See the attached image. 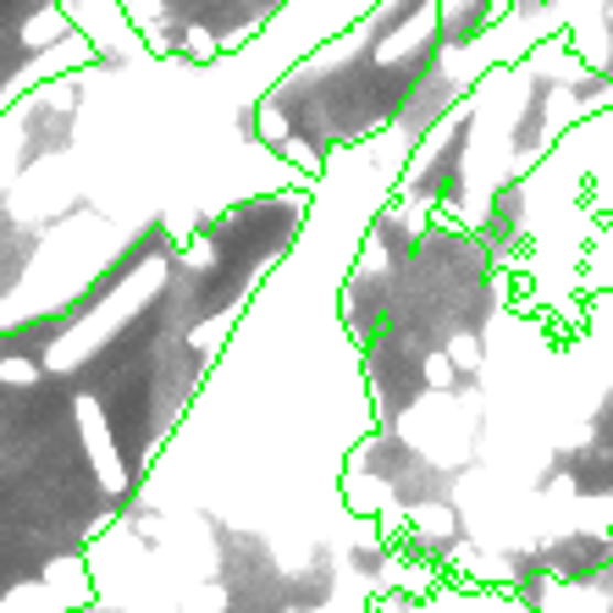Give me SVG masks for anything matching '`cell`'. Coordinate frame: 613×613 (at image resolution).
I'll return each instance as SVG.
<instances>
[{
    "mask_svg": "<svg viewBox=\"0 0 613 613\" xmlns=\"http://www.w3.org/2000/svg\"><path fill=\"white\" fill-rule=\"evenodd\" d=\"M73 420H78V437H84V453H89V464H95L100 492H106V497H128V464H122V453H117V437H111V420H106L100 398L84 392V398L73 404Z\"/></svg>",
    "mask_w": 613,
    "mask_h": 613,
    "instance_id": "1",
    "label": "cell"
},
{
    "mask_svg": "<svg viewBox=\"0 0 613 613\" xmlns=\"http://www.w3.org/2000/svg\"><path fill=\"white\" fill-rule=\"evenodd\" d=\"M404 519H409V541H426V547H448V541H453V530H459L453 508H448V503H437V497L409 503V508H404Z\"/></svg>",
    "mask_w": 613,
    "mask_h": 613,
    "instance_id": "2",
    "label": "cell"
},
{
    "mask_svg": "<svg viewBox=\"0 0 613 613\" xmlns=\"http://www.w3.org/2000/svg\"><path fill=\"white\" fill-rule=\"evenodd\" d=\"M392 497H398V486H392L387 475H359V481H348V508H359L365 519H376Z\"/></svg>",
    "mask_w": 613,
    "mask_h": 613,
    "instance_id": "3",
    "label": "cell"
},
{
    "mask_svg": "<svg viewBox=\"0 0 613 613\" xmlns=\"http://www.w3.org/2000/svg\"><path fill=\"white\" fill-rule=\"evenodd\" d=\"M178 266H183L189 277H211V271L222 266V244H216V233H194L189 244H178Z\"/></svg>",
    "mask_w": 613,
    "mask_h": 613,
    "instance_id": "4",
    "label": "cell"
},
{
    "mask_svg": "<svg viewBox=\"0 0 613 613\" xmlns=\"http://www.w3.org/2000/svg\"><path fill=\"white\" fill-rule=\"evenodd\" d=\"M0 613H56V591L45 580H23L18 591L0 596Z\"/></svg>",
    "mask_w": 613,
    "mask_h": 613,
    "instance_id": "5",
    "label": "cell"
},
{
    "mask_svg": "<svg viewBox=\"0 0 613 613\" xmlns=\"http://www.w3.org/2000/svg\"><path fill=\"white\" fill-rule=\"evenodd\" d=\"M387 271H392V249H387V227H376V233L365 238L359 260H354V277H365V282H381Z\"/></svg>",
    "mask_w": 613,
    "mask_h": 613,
    "instance_id": "6",
    "label": "cell"
},
{
    "mask_svg": "<svg viewBox=\"0 0 613 613\" xmlns=\"http://www.w3.org/2000/svg\"><path fill=\"white\" fill-rule=\"evenodd\" d=\"M442 354L453 359V370H459V376H475V370L486 365V348H481V337H475V332H453V337L442 343Z\"/></svg>",
    "mask_w": 613,
    "mask_h": 613,
    "instance_id": "7",
    "label": "cell"
},
{
    "mask_svg": "<svg viewBox=\"0 0 613 613\" xmlns=\"http://www.w3.org/2000/svg\"><path fill=\"white\" fill-rule=\"evenodd\" d=\"M233 321H238V310H222V315H211L205 326H194V332H189V348H194V354H216V348L233 337Z\"/></svg>",
    "mask_w": 613,
    "mask_h": 613,
    "instance_id": "8",
    "label": "cell"
},
{
    "mask_svg": "<svg viewBox=\"0 0 613 613\" xmlns=\"http://www.w3.org/2000/svg\"><path fill=\"white\" fill-rule=\"evenodd\" d=\"M45 381V365L29 359V354H0V387H40Z\"/></svg>",
    "mask_w": 613,
    "mask_h": 613,
    "instance_id": "9",
    "label": "cell"
},
{
    "mask_svg": "<svg viewBox=\"0 0 613 613\" xmlns=\"http://www.w3.org/2000/svg\"><path fill=\"white\" fill-rule=\"evenodd\" d=\"M45 585H51L56 596H84V558H56V563L45 569Z\"/></svg>",
    "mask_w": 613,
    "mask_h": 613,
    "instance_id": "10",
    "label": "cell"
},
{
    "mask_svg": "<svg viewBox=\"0 0 613 613\" xmlns=\"http://www.w3.org/2000/svg\"><path fill=\"white\" fill-rule=\"evenodd\" d=\"M420 381H426V392H453V387H459V370H453V359L437 348V354L420 359Z\"/></svg>",
    "mask_w": 613,
    "mask_h": 613,
    "instance_id": "11",
    "label": "cell"
},
{
    "mask_svg": "<svg viewBox=\"0 0 613 613\" xmlns=\"http://www.w3.org/2000/svg\"><path fill=\"white\" fill-rule=\"evenodd\" d=\"M277 155H282L288 166H299V172H310V178L321 172V150H315L310 139H299V133H288V139L277 144Z\"/></svg>",
    "mask_w": 613,
    "mask_h": 613,
    "instance_id": "12",
    "label": "cell"
},
{
    "mask_svg": "<svg viewBox=\"0 0 613 613\" xmlns=\"http://www.w3.org/2000/svg\"><path fill=\"white\" fill-rule=\"evenodd\" d=\"M194 233H200V216H194V211H183V216L172 211V216H166V238H172V244H189Z\"/></svg>",
    "mask_w": 613,
    "mask_h": 613,
    "instance_id": "13",
    "label": "cell"
},
{
    "mask_svg": "<svg viewBox=\"0 0 613 613\" xmlns=\"http://www.w3.org/2000/svg\"><path fill=\"white\" fill-rule=\"evenodd\" d=\"M547 497H552V503H569V497H574V475H563V470H558V475L547 481Z\"/></svg>",
    "mask_w": 613,
    "mask_h": 613,
    "instance_id": "14",
    "label": "cell"
}]
</instances>
